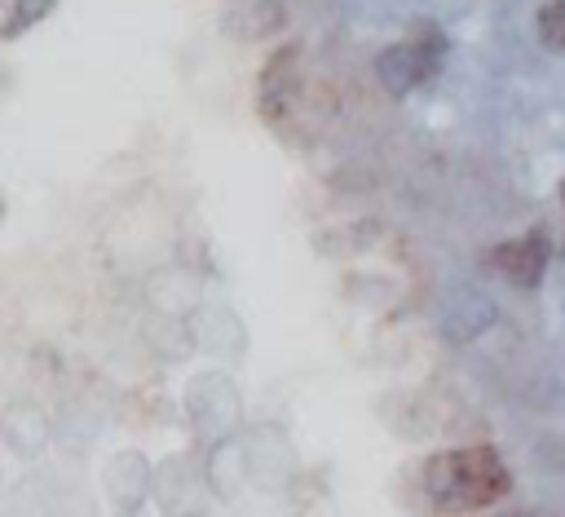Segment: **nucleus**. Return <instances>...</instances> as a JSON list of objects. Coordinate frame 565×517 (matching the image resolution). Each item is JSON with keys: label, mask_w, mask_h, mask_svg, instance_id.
Listing matches in <instances>:
<instances>
[{"label": "nucleus", "mask_w": 565, "mask_h": 517, "mask_svg": "<svg viewBox=\"0 0 565 517\" xmlns=\"http://www.w3.org/2000/svg\"><path fill=\"white\" fill-rule=\"evenodd\" d=\"M508 486H512V477L494 446L446 451V455H433L424 468V490L441 508H486V504L503 499Z\"/></svg>", "instance_id": "f257e3e1"}, {"label": "nucleus", "mask_w": 565, "mask_h": 517, "mask_svg": "<svg viewBox=\"0 0 565 517\" xmlns=\"http://www.w3.org/2000/svg\"><path fill=\"white\" fill-rule=\"evenodd\" d=\"M441 62V49L437 44H424V40H402V44H388L380 57H375V75L388 93H411L415 84H424Z\"/></svg>", "instance_id": "f03ea898"}, {"label": "nucleus", "mask_w": 565, "mask_h": 517, "mask_svg": "<svg viewBox=\"0 0 565 517\" xmlns=\"http://www.w3.org/2000/svg\"><path fill=\"white\" fill-rule=\"evenodd\" d=\"M547 256H552L547 234H543V230H530V234H521V239H512V243H499L486 261H490V270H499L512 287H539V278H543V270H547Z\"/></svg>", "instance_id": "7ed1b4c3"}, {"label": "nucleus", "mask_w": 565, "mask_h": 517, "mask_svg": "<svg viewBox=\"0 0 565 517\" xmlns=\"http://www.w3.org/2000/svg\"><path fill=\"white\" fill-rule=\"evenodd\" d=\"M296 71H300V49L296 44H287L282 53H274L265 62V71H260V115L269 124H282L291 115L296 88H300V75Z\"/></svg>", "instance_id": "20e7f679"}, {"label": "nucleus", "mask_w": 565, "mask_h": 517, "mask_svg": "<svg viewBox=\"0 0 565 517\" xmlns=\"http://www.w3.org/2000/svg\"><path fill=\"white\" fill-rule=\"evenodd\" d=\"M287 22V4L282 0H230L221 9V27L234 40H265Z\"/></svg>", "instance_id": "39448f33"}, {"label": "nucleus", "mask_w": 565, "mask_h": 517, "mask_svg": "<svg viewBox=\"0 0 565 517\" xmlns=\"http://www.w3.org/2000/svg\"><path fill=\"white\" fill-rule=\"evenodd\" d=\"M539 40L547 49H561L565 53V0H547L539 9Z\"/></svg>", "instance_id": "423d86ee"}, {"label": "nucleus", "mask_w": 565, "mask_h": 517, "mask_svg": "<svg viewBox=\"0 0 565 517\" xmlns=\"http://www.w3.org/2000/svg\"><path fill=\"white\" fill-rule=\"evenodd\" d=\"M49 9H53V0H13V18H9V27H4V35H18V31L35 27Z\"/></svg>", "instance_id": "0eeeda50"}, {"label": "nucleus", "mask_w": 565, "mask_h": 517, "mask_svg": "<svg viewBox=\"0 0 565 517\" xmlns=\"http://www.w3.org/2000/svg\"><path fill=\"white\" fill-rule=\"evenodd\" d=\"M561 203H565V181H561Z\"/></svg>", "instance_id": "6e6552de"}, {"label": "nucleus", "mask_w": 565, "mask_h": 517, "mask_svg": "<svg viewBox=\"0 0 565 517\" xmlns=\"http://www.w3.org/2000/svg\"><path fill=\"white\" fill-rule=\"evenodd\" d=\"M0 217H4V199H0Z\"/></svg>", "instance_id": "1a4fd4ad"}]
</instances>
